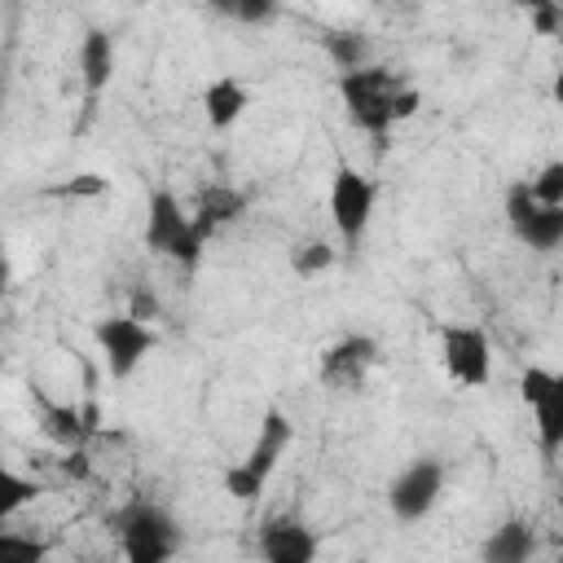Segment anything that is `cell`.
Wrapping results in <instances>:
<instances>
[{
    "label": "cell",
    "mask_w": 563,
    "mask_h": 563,
    "mask_svg": "<svg viewBox=\"0 0 563 563\" xmlns=\"http://www.w3.org/2000/svg\"><path fill=\"white\" fill-rule=\"evenodd\" d=\"M339 97H343V110H347V119L361 128V132H369V136H387L400 119H409L413 110H418V101H422V92L418 88H409L396 70H387V66H361V70H343L339 75Z\"/></svg>",
    "instance_id": "obj_1"
},
{
    "label": "cell",
    "mask_w": 563,
    "mask_h": 563,
    "mask_svg": "<svg viewBox=\"0 0 563 563\" xmlns=\"http://www.w3.org/2000/svg\"><path fill=\"white\" fill-rule=\"evenodd\" d=\"M290 440H295V422H290L277 405L264 409L260 431H255V444L246 449L242 462H233V466L224 471V493H229L233 501H260V493H264V484L273 479L277 462L286 457Z\"/></svg>",
    "instance_id": "obj_2"
},
{
    "label": "cell",
    "mask_w": 563,
    "mask_h": 563,
    "mask_svg": "<svg viewBox=\"0 0 563 563\" xmlns=\"http://www.w3.org/2000/svg\"><path fill=\"white\" fill-rule=\"evenodd\" d=\"M145 246H150V255L176 260L180 268H198V260H202V246L207 242L194 233L189 211L176 202L172 189H154L150 194V207H145Z\"/></svg>",
    "instance_id": "obj_3"
},
{
    "label": "cell",
    "mask_w": 563,
    "mask_h": 563,
    "mask_svg": "<svg viewBox=\"0 0 563 563\" xmlns=\"http://www.w3.org/2000/svg\"><path fill=\"white\" fill-rule=\"evenodd\" d=\"M119 550L128 563H167L180 550V528L163 506L132 501L119 515Z\"/></svg>",
    "instance_id": "obj_4"
},
{
    "label": "cell",
    "mask_w": 563,
    "mask_h": 563,
    "mask_svg": "<svg viewBox=\"0 0 563 563\" xmlns=\"http://www.w3.org/2000/svg\"><path fill=\"white\" fill-rule=\"evenodd\" d=\"M374 180L361 176L352 163H334V176H330V220H334V233L343 238V246H356L369 229V216H374Z\"/></svg>",
    "instance_id": "obj_5"
},
{
    "label": "cell",
    "mask_w": 563,
    "mask_h": 563,
    "mask_svg": "<svg viewBox=\"0 0 563 563\" xmlns=\"http://www.w3.org/2000/svg\"><path fill=\"white\" fill-rule=\"evenodd\" d=\"M92 339H97V347H101V356H106V369H110V378H128V374H136L141 369V361L154 352V330L145 325V321H132L128 312H110V317H101L97 325H92Z\"/></svg>",
    "instance_id": "obj_6"
},
{
    "label": "cell",
    "mask_w": 563,
    "mask_h": 563,
    "mask_svg": "<svg viewBox=\"0 0 563 563\" xmlns=\"http://www.w3.org/2000/svg\"><path fill=\"white\" fill-rule=\"evenodd\" d=\"M506 220L515 229V238L541 255H550L563 242V207H541L528 189V180H515L506 189Z\"/></svg>",
    "instance_id": "obj_7"
},
{
    "label": "cell",
    "mask_w": 563,
    "mask_h": 563,
    "mask_svg": "<svg viewBox=\"0 0 563 563\" xmlns=\"http://www.w3.org/2000/svg\"><path fill=\"white\" fill-rule=\"evenodd\" d=\"M440 356H444V369L453 383L462 387H484L488 374H493V352H488V334L479 325H466V321H453L440 330Z\"/></svg>",
    "instance_id": "obj_8"
},
{
    "label": "cell",
    "mask_w": 563,
    "mask_h": 563,
    "mask_svg": "<svg viewBox=\"0 0 563 563\" xmlns=\"http://www.w3.org/2000/svg\"><path fill=\"white\" fill-rule=\"evenodd\" d=\"M519 396L532 405L537 413V435H541V453L554 457L563 444V378L545 365H528L519 374Z\"/></svg>",
    "instance_id": "obj_9"
},
{
    "label": "cell",
    "mask_w": 563,
    "mask_h": 563,
    "mask_svg": "<svg viewBox=\"0 0 563 563\" xmlns=\"http://www.w3.org/2000/svg\"><path fill=\"white\" fill-rule=\"evenodd\" d=\"M440 493H444V466H440L435 457H413V462L391 479L387 506H391L396 519L413 523V519L431 515V506L440 501Z\"/></svg>",
    "instance_id": "obj_10"
},
{
    "label": "cell",
    "mask_w": 563,
    "mask_h": 563,
    "mask_svg": "<svg viewBox=\"0 0 563 563\" xmlns=\"http://www.w3.org/2000/svg\"><path fill=\"white\" fill-rule=\"evenodd\" d=\"M374 365H378V339L374 334H343L321 356V383L356 391Z\"/></svg>",
    "instance_id": "obj_11"
},
{
    "label": "cell",
    "mask_w": 563,
    "mask_h": 563,
    "mask_svg": "<svg viewBox=\"0 0 563 563\" xmlns=\"http://www.w3.org/2000/svg\"><path fill=\"white\" fill-rule=\"evenodd\" d=\"M260 554H264V563H312L317 532L308 523H299L295 515H273L260 528Z\"/></svg>",
    "instance_id": "obj_12"
},
{
    "label": "cell",
    "mask_w": 563,
    "mask_h": 563,
    "mask_svg": "<svg viewBox=\"0 0 563 563\" xmlns=\"http://www.w3.org/2000/svg\"><path fill=\"white\" fill-rule=\"evenodd\" d=\"M246 211V194L233 189V185H202L198 198H194V211H189V224L202 242H211L229 220H238Z\"/></svg>",
    "instance_id": "obj_13"
},
{
    "label": "cell",
    "mask_w": 563,
    "mask_h": 563,
    "mask_svg": "<svg viewBox=\"0 0 563 563\" xmlns=\"http://www.w3.org/2000/svg\"><path fill=\"white\" fill-rule=\"evenodd\" d=\"M251 106V88L238 79V75H216L207 88H202V114L211 123V132H229Z\"/></svg>",
    "instance_id": "obj_14"
},
{
    "label": "cell",
    "mask_w": 563,
    "mask_h": 563,
    "mask_svg": "<svg viewBox=\"0 0 563 563\" xmlns=\"http://www.w3.org/2000/svg\"><path fill=\"white\" fill-rule=\"evenodd\" d=\"M110 75H114V40L101 26H88L84 31V44H79V79H84V92L88 97L106 92Z\"/></svg>",
    "instance_id": "obj_15"
},
{
    "label": "cell",
    "mask_w": 563,
    "mask_h": 563,
    "mask_svg": "<svg viewBox=\"0 0 563 563\" xmlns=\"http://www.w3.org/2000/svg\"><path fill=\"white\" fill-rule=\"evenodd\" d=\"M532 550H537L532 523L528 519H506V523H497L488 532L484 563H532Z\"/></svg>",
    "instance_id": "obj_16"
},
{
    "label": "cell",
    "mask_w": 563,
    "mask_h": 563,
    "mask_svg": "<svg viewBox=\"0 0 563 563\" xmlns=\"http://www.w3.org/2000/svg\"><path fill=\"white\" fill-rule=\"evenodd\" d=\"M40 400V427H44V435L48 440H57L62 449H79L84 444V435H88V422H84V413L75 409V405H53V400H44V396H35Z\"/></svg>",
    "instance_id": "obj_17"
},
{
    "label": "cell",
    "mask_w": 563,
    "mask_h": 563,
    "mask_svg": "<svg viewBox=\"0 0 563 563\" xmlns=\"http://www.w3.org/2000/svg\"><path fill=\"white\" fill-rule=\"evenodd\" d=\"M321 44H325V57L339 66V75H343V70H361V66H369V35H365V31L334 26V31L321 35Z\"/></svg>",
    "instance_id": "obj_18"
},
{
    "label": "cell",
    "mask_w": 563,
    "mask_h": 563,
    "mask_svg": "<svg viewBox=\"0 0 563 563\" xmlns=\"http://www.w3.org/2000/svg\"><path fill=\"white\" fill-rule=\"evenodd\" d=\"M35 493H40L35 479H26V475H18L13 466L0 462V528H4L26 501H35Z\"/></svg>",
    "instance_id": "obj_19"
},
{
    "label": "cell",
    "mask_w": 563,
    "mask_h": 563,
    "mask_svg": "<svg viewBox=\"0 0 563 563\" xmlns=\"http://www.w3.org/2000/svg\"><path fill=\"white\" fill-rule=\"evenodd\" d=\"M290 268H295V277H317V273L334 268V246L321 238H303L299 246H290Z\"/></svg>",
    "instance_id": "obj_20"
},
{
    "label": "cell",
    "mask_w": 563,
    "mask_h": 563,
    "mask_svg": "<svg viewBox=\"0 0 563 563\" xmlns=\"http://www.w3.org/2000/svg\"><path fill=\"white\" fill-rule=\"evenodd\" d=\"M48 559V541L44 537H26V532H4L0 528V563H44Z\"/></svg>",
    "instance_id": "obj_21"
},
{
    "label": "cell",
    "mask_w": 563,
    "mask_h": 563,
    "mask_svg": "<svg viewBox=\"0 0 563 563\" xmlns=\"http://www.w3.org/2000/svg\"><path fill=\"white\" fill-rule=\"evenodd\" d=\"M216 13H224L233 22H246V26H260V22H273L277 18V4L273 0H220Z\"/></svg>",
    "instance_id": "obj_22"
},
{
    "label": "cell",
    "mask_w": 563,
    "mask_h": 563,
    "mask_svg": "<svg viewBox=\"0 0 563 563\" xmlns=\"http://www.w3.org/2000/svg\"><path fill=\"white\" fill-rule=\"evenodd\" d=\"M528 189H532V198H537L541 207H563V163H559V158L545 163V167L528 180Z\"/></svg>",
    "instance_id": "obj_23"
},
{
    "label": "cell",
    "mask_w": 563,
    "mask_h": 563,
    "mask_svg": "<svg viewBox=\"0 0 563 563\" xmlns=\"http://www.w3.org/2000/svg\"><path fill=\"white\" fill-rule=\"evenodd\" d=\"M128 317L150 325V321L158 317V295H154L150 286H136V290H132V299H128Z\"/></svg>",
    "instance_id": "obj_24"
},
{
    "label": "cell",
    "mask_w": 563,
    "mask_h": 563,
    "mask_svg": "<svg viewBox=\"0 0 563 563\" xmlns=\"http://www.w3.org/2000/svg\"><path fill=\"white\" fill-rule=\"evenodd\" d=\"M532 26H537V35H554L559 26H563V4H532Z\"/></svg>",
    "instance_id": "obj_25"
},
{
    "label": "cell",
    "mask_w": 563,
    "mask_h": 563,
    "mask_svg": "<svg viewBox=\"0 0 563 563\" xmlns=\"http://www.w3.org/2000/svg\"><path fill=\"white\" fill-rule=\"evenodd\" d=\"M62 471H66V475H75V479H84V475H88V462H84V453H79V449H66V457H62Z\"/></svg>",
    "instance_id": "obj_26"
},
{
    "label": "cell",
    "mask_w": 563,
    "mask_h": 563,
    "mask_svg": "<svg viewBox=\"0 0 563 563\" xmlns=\"http://www.w3.org/2000/svg\"><path fill=\"white\" fill-rule=\"evenodd\" d=\"M9 282H13V264H9V251H4V238H0V295L9 290Z\"/></svg>",
    "instance_id": "obj_27"
}]
</instances>
